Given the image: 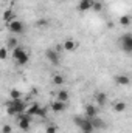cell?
Here are the masks:
<instances>
[{
    "label": "cell",
    "mask_w": 132,
    "mask_h": 133,
    "mask_svg": "<svg viewBox=\"0 0 132 133\" xmlns=\"http://www.w3.org/2000/svg\"><path fill=\"white\" fill-rule=\"evenodd\" d=\"M25 102L22 99H11L6 102V113L8 116H17L20 113H25Z\"/></svg>",
    "instance_id": "obj_1"
},
{
    "label": "cell",
    "mask_w": 132,
    "mask_h": 133,
    "mask_svg": "<svg viewBox=\"0 0 132 133\" xmlns=\"http://www.w3.org/2000/svg\"><path fill=\"white\" fill-rule=\"evenodd\" d=\"M17 127L23 132H28L30 127H31V116H28L27 113L17 115Z\"/></svg>",
    "instance_id": "obj_2"
},
{
    "label": "cell",
    "mask_w": 132,
    "mask_h": 133,
    "mask_svg": "<svg viewBox=\"0 0 132 133\" xmlns=\"http://www.w3.org/2000/svg\"><path fill=\"white\" fill-rule=\"evenodd\" d=\"M6 26H8V30H9L13 34L25 33V23L20 22V20H17V19H14V20H11L9 23H6Z\"/></svg>",
    "instance_id": "obj_3"
},
{
    "label": "cell",
    "mask_w": 132,
    "mask_h": 133,
    "mask_svg": "<svg viewBox=\"0 0 132 133\" xmlns=\"http://www.w3.org/2000/svg\"><path fill=\"white\" fill-rule=\"evenodd\" d=\"M120 45L126 53H132V34L131 33L123 34L121 39H120Z\"/></svg>",
    "instance_id": "obj_4"
},
{
    "label": "cell",
    "mask_w": 132,
    "mask_h": 133,
    "mask_svg": "<svg viewBox=\"0 0 132 133\" xmlns=\"http://www.w3.org/2000/svg\"><path fill=\"white\" fill-rule=\"evenodd\" d=\"M45 57H47L53 65H59V62H61L59 53H58L56 50H47V51H45Z\"/></svg>",
    "instance_id": "obj_5"
},
{
    "label": "cell",
    "mask_w": 132,
    "mask_h": 133,
    "mask_svg": "<svg viewBox=\"0 0 132 133\" xmlns=\"http://www.w3.org/2000/svg\"><path fill=\"white\" fill-rule=\"evenodd\" d=\"M87 119H92L95 116H98V107L95 104H87L86 105V115H84Z\"/></svg>",
    "instance_id": "obj_6"
},
{
    "label": "cell",
    "mask_w": 132,
    "mask_h": 133,
    "mask_svg": "<svg viewBox=\"0 0 132 133\" xmlns=\"http://www.w3.org/2000/svg\"><path fill=\"white\" fill-rule=\"evenodd\" d=\"M90 122H92V125H93V130H103V129H106V122H104L99 116L92 118Z\"/></svg>",
    "instance_id": "obj_7"
},
{
    "label": "cell",
    "mask_w": 132,
    "mask_h": 133,
    "mask_svg": "<svg viewBox=\"0 0 132 133\" xmlns=\"http://www.w3.org/2000/svg\"><path fill=\"white\" fill-rule=\"evenodd\" d=\"M95 104H98L99 107H104L107 104V95L103 91H97L95 93Z\"/></svg>",
    "instance_id": "obj_8"
},
{
    "label": "cell",
    "mask_w": 132,
    "mask_h": 133,
    "mask_svg": "<svg viewBox=\"0 0 132 133\" xmlns=\"http://www.w3.org/2000/svg\"><path fill=\"white\" fill-rule=\"evenodd\" d=\"M2 19H3V22H5V23H9L11 20H14V19H16V14H14V11H13L11 8H8V9H5V12H3V16H2Z\"/></svg>",
    "instance_id": "obj_9"
},
{
    "label": "cell",
    "mask_w": 132,
    "mask_h": 133,
    "mask_svg": "<svg viewBox=\"0 0 132 133\" xmlns=\"http://www.w3.org/2000/svg\"><path fill=\"white\" fill-rule=\"evenodd\" d=\"M115 82H117L118 85H129L131 79H129L128 74H117V76H115Z\"/></svg>",
    "instance_id": "obj_10"
},
{
    "label": "cell",
    "mask_w": 132,
    "mask_h": 133,
    "mask_svg": "<svg viewBox=\"0 0 132 133\" xmlns=\"http://www.w3.org/2000/svg\"><path fill=\"white\" fill-rule=\"evenodd\" d=\"M92 3H93V0H79L78 9L79 11H89V9H92Z\"/></svg>",
    "instance_id": "obj_11"
},
{
    "label": "cell",
    "mask_w": 132,
    "mask_h": 133,
    "mask_svg": "<svg viewBox=\"0 0 132 133\" xmlns=\"http://www.w3.org/2000/svg\"><path fill=\"white\" fill-rule=\"evenodd\" d=\"M51 110H53L55 113H61V111H64V110H65V102L55 101V102L51 104Z\"/></svg>",
    "instance_id": "obj_12"
},
{
    "label": "cell",
    "mask_w": 132,
    "mask_h": 133,
    "mask_svg": "<svg viewBox=\"0 0 132 133\" xmlns=\"http://www.w3.org/2000/svg\"><path fill=\"white\" fill-rule=\"evenodd\" d=\"M68 99H70V95H68V91H67V90H59V91L56 93V101L67 102Z\"/></svg>",
    "instance_id": "obj_13"
},
{
    "label": "cell",
    "mask_w": 132,
    "mask_h": 133,
    "mask_svg": "<svg viewBox=\"0 0 132 133\" xmlns=\"http://www.w3.org/2000/svg\"><path fill=\"white\" fill-rule=\"evenodd\" d=\"M75 48H76V42L73 39H67L64 42V50L65 51H75Z\"/></svg>",
    "instance_id": "obj_14"
},
{
    "label": "cell",
    "mask_w": 132,
    "mask_h": 133,
    "mask_svg": "<svg viewBox=\"0 0 132 133\" xmlns=\"http://www.w3.org/2000/svg\"><path fill=\"white\" fill-rule=\"evenodd\" d=\"M39 108H40V105H39L37 102H33V104L30 105V108H28L27 115H28V116H36V115H37V111H39Z\"/></svg>",
    "instance_id": "obj_15"
},
{
    "label": "cell",
    "mask_w": 132,
    "mask_h": 133,
    "mask_svg": "<svg viewBox=\"0 0 132 133\" xmlns=\"http://www.w3.org/2000/svg\"><path fill=\"white\" fill-rule=\"evenodd\" d=\"M25 53H27V51H25V50H23L20 45H17V46L13 50V57H14V61H17V59H19L22 54H25Z\"/></svg>",
    "instance_id": "obj_16"
},
{
    "label": "cell",
    "mask_w": 132,
    "mask_h": 133,
    "mask_svg": "<svg viewBox=\"0 0 132 133\" xmlns=\"http://www.w3.org/2000/svg\"><path fill=\"white\" fill-rule=\"evenodd\" d=\"M17 45H19V40H17L16 37H9V39L6 40V48H8V50H14Z\"/></svg>",
    "instance_id": "obj_17"
},
{
    "label": "cell",
    "mask_w": 132,
    "mask_h": 133,
    "mask_svg": "<svg viewBox=\"0 0 132 133\" xmlns=\"http://www.w3.org/2000/svg\"><path fill=\"white\" fill-rule=\"evenodd\" d=\"M113 110H115V111H118V113L124 111V110H126V102H123V101H118V102H115V105H113Z\"/></svg>",
    "instance_id": "obj_18"
},
{
    "label": "cell",
    "mask_w": 132,
    "mask_h": 133,
    "mask_svg": "<svg viewBox=\"0 0 132 133\" xmlns=\"http://www.w3.org/2000/svg\"><path fill=\"white\" fill-rule=\"evenodd\" d=\"M28 61H30V56L25 53V54H22L16 62H17V65H19V66H22V65H27V64H28Z\"/></svg>",
    "instance_id": "obj_19"
},
{
    "label": "cell",
    "mask_w": 132,
    "mask_h": 133,
    "mask_svg": "<svg viewBox=\"0 0 132 133\" xmlns=\"http://www.w3.org/2000/svg\"><path fill=\"white\" fill-rule=\"evenodd\" d=\"M120 25H123V26H129V25H131V16H129V14L121 16V17H120Z\"/></svg>",
    "instance_id": "obj_20"
},
{
    "label": "cell",
    "mask_w": 132,
    "mask_h": 133,
    "mask_svg": "<svg viewBox=\"0 0 132 133\" xmlns=\"http://www.w3.org/2000/svg\"><path fill=\"white\" fill-rule=\"evenodd\" d=\"M53 84L55 85H62L64 84V76L62 74H55L53 76Z\"/></svg>",
    "instance_id": "obj_21"
},
{
    "label": "cell",
    "mask_w": 132,
    "mask_h": 133,
    "mask_svg": "<svg viewBox=\"0 0 132 133\" xmlns=\"http://www.w3.org/2000/svg\"><path fill=\"white\" fill-rule=\"evenodd\" d=\"M9 95H11V99H22V91L17 88H13Z\"/></svg>",
    "instance_id": "obj_22"
},
{
    "label": "cell",
    "mask_w": 132,
    "mask_h": 133,
    "mask_svg": "<svg viewBox=\"0 0 132 133\" xmlns=\"http://www.w3.org/2000/svg\"><path fill=\"white\" fill-rule=\"evenodd\" d=\"M8 54H9V50H8L6 46H2V48H0V61L8 59Z\"/></svg>",
    "instance_id": "obj_23"
},
{
    "label": "cell",
    "mask_w": 132,
    "mask_h": 133,
    "mask_svg": "<svg viewBox=\"0 0 132 133\" xmlns=\"http://www.w3.org/2000/svg\"><path fill=\"white\" fill-rule=\"evenodd\" d=\"M45 133H58V125H55V124L47 125L45 127Z\"/></svg>",
    "instance_id": "obj_24"
},
{
    "label": "cell",
    "mask_w": 132,
    "mask_h": 133,
    "mask_svg": "<svg viewBox=\"0 0 132 133\" xmlns=\"http://www.w3.org/2000/svg\"><path fill=\"white\" fill-rule=\"evenodd\" d=\"M92 9H93L95 12H99V11L103 9V3H101V2H93V3H92Z\"/></svg>",
    "instance_id": "obj_25"
},
{
    "label": "cell",
    "mask_w": 132,
    "mask_h": 133,
    "mask_svg": "<svg viewBox=\"0 0 132 133\" xmlns=\"http://www.w3.org/2000/svg\"><path fill=\"white\" fill-rule=\"evenodd\" d=\"M47 111H48V110H47V108H45V107H40V108H39V111H37V115H36V116H37V118H45V116H47Z\"/></svg>",
    "instance_id": "obj_26"
},
{
    "label": "cell",
    "mask_w": 132,
    "mask_h": 133,
    "mask_svg": "<svg viewBox=\"0 0 132 133\" xmlns=\"http://www.w3.org/2000/svg\"><path fill=\"white\" fill-rule=\"evenodd\" d=\"M2 133H13V129H11V125H9V124H5V125L2 127Z\"/></svg>",
    "instance_id": "obj_27"
},
{
    "label": "cell",
    "mask_w": 132,
    "mask_h": 133,
    "mask_svg": "<svg viewBox=\"0 0 132 133\" xmlns=\"http://www.w3.org/2000/svg\"><path fill=\"white\" fill-rule=\"evenodd\" d=\"M48 25V20H45V19H39L37 20V26H47Z\"/></svg>",
    "instance_id": "obj_28"
},
{
    "label": "cell",
    "mask_w": 132,
    "mask_h": 133,
    "mask_svg": "<svg viewBox=\"0 0 132 133\" xmlns=\"http://www.w3.org/2000/svg\"><path fill=\"white\" fill-rule=\"evenodd\" d=\"M82 133H90V132H82Z\"/></svg>",
    "instance_id": "obj_29"
},
{
    "label": "cell",
    "mask_w": 132,
    "mask_h": 133,
    "mask_svg": "<svg viewBox=\"0 0 132 133\" xmlns=\"http://www.w3.org/2000/svg\"><path fill=\"white\" fill-rule=\"evenodd\" d=\"M61 2H64V0H61Z\"/></svg>",
    "instance_id": "obj_30"
}]
</instances>
